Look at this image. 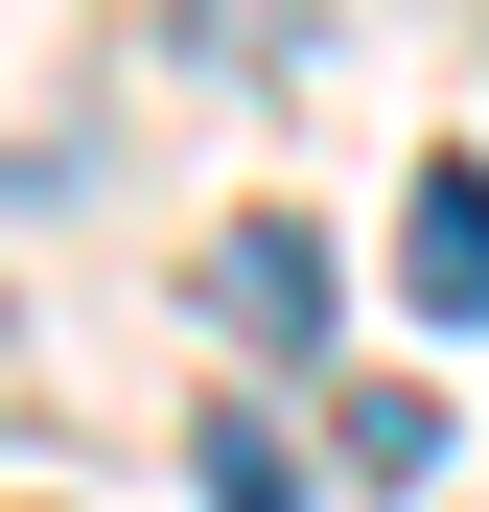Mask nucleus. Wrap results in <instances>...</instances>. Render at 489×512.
I'll return each instance as SVG.
<instances>
[{
    "label": "nucleus",
    "instance_id": "obj_1",
    "mask_svg": "<svg viewBox=\"0 0 489 512\" xmlns=\"http://www.w3.org/2000/svg\"><path fill=\"white\" fill-rule=\"evenodd\" d=\"M210 326H233V350H326V233L303 210H233L210 233Z\"/></svg>",
    "mask_w": 489,
    "mask_h": 512
},
{
    "label": "nucleus",
    "instance_id": "obj_2",
    "mask_svg": "<svg viewBox=\"0 0 489 512\" xmlns=\"http://www.w3.org/2000/svg\"><path fill=\"white\" fill-rule=\"evenodd\" d=\"M396 303L489 326V163H420V187H396Z\"/></svg>",
    "mask_w": 489,
    "mask_h": 512
},
{
    "label": "nucleus",
    "instance_id": "obj_3",
    "mask_svg": "<svg viewBox=\"0 0 489 512\" xmlns=\"http://www.w3.org/2000/svg\"><path fill=\"white\" fill-rule=\"evenodd\" d=\"M187 489H210V512H303V443H280V419H210Z\"/></svg>",
    "mask_w": 489,
    "mask_h": 512
}]
</instances>
